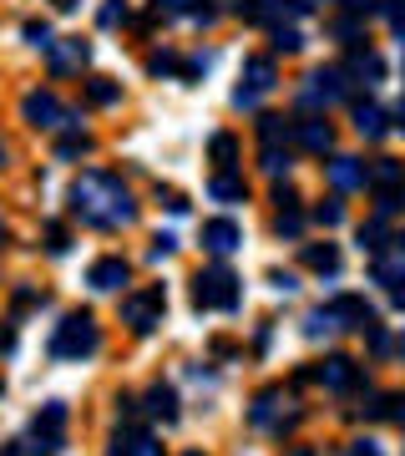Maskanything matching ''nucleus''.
Listing matches in <instances>:
<instances>
[{"mask_svg":"<svg viewBox=\"0 0 405 456\" xmlns=\"http://www.w3.org/2000/svg\"><path fill=\"white\" fill-rule=\"evenodd\" d=\"M71 218H81L86 228H101V233H117V228L137 224V203H132L127 183L112 173H81L71 183Z\"/></svg>","mask_w":405,"mask_h":456,"instance_id":"f257e3e1","label":"nucleus"},{"mask_svg":"<svg viewBox=\"0 0 405 456\" xmlns=\"http://www.w3.org/2000/svg\"><path fill=\"white\" fill-rule=\"evenodd\" d=\"M248 421L259 426L263 436H289L294 426L304 421V406H299V395H294V391H284V386H269V391L254 395Z\"/></svg>","mask_w":405,"mask_h":456,"instance_id":"f03ea898","label":"nucleus"},{"mask_svg":"<svg viewBox=\"0 0 405 456\" xmlns=\"http://www.w3.org/2000/svg\"><path fill=\"white\" fill-rule=\"evenodd\" d=\"M193 305L198 310H239L243 305V279L228 269V264H208L193 274Z\"/></svg>","mask_w":405,"mask_h":456,"instance_id":"7ed1b4c3","label":"nucleus"},{"mask_svg":"<svg viewBox=\"0 0 405 456\" xmlns=\"http://www.w3.org/2000/svg\"><path fill=\"white\" fill-rule=\"evenodd\" d=\"M101 350V325L92 320L86 310L66 314L61 325H56V335H51V360H86Z\"/></svg>","mask_w":405,"mask_h":456,"instance_id":"20e7f679","label":"nucleus"},{"mask_svg":"<svg viewBox=\"0 0 405 456\" xmlns=\"http://www.w3.org/2000/svg\"><path fill=\"white\" fill-rule=\"evenodd\" d=\"M61 446H66V401H46L26 426L20 456H56Z\"/></svg>","mask_w":405,"mask_h":456,"instance_id":"39448f33","label":"nucleus"},{"mask_svg":"<svg viewBox=\"0 0 405 456\" xmlns=\"http://www.w3.org/2000/svg\"><path fill=\"white\" fill-rule=\"evenodd\" d=\"M162 314H167V289H162V284H147V289L122 299V325H127L132 335H152V330L162 325Z\"/></svg>","mask_w":405,"mask_h":456,"instance_id":"423d86ee","label":"nucleus"},{"mask_svg":"<svg viewBox=\"0 0 405 456\" xmlns=\"http://www.w3.org/2000/svg\"><path fill=\"white\" fill-rule=\"evenodd\" d=\"M20 117H26L36 132H61V127L77 122V112H71L56 92H26V97H20Z\"/></svg>","mask_w":405,"mask_h":456,"instance_id":"0eeeda50","label":"nucleus"},{"mask_svg":"<svg viewBox=\"0 0 405 456\" xmlns=\"http://www.w3.org/2000/svg\"><path fill=\"white\" fill-rule=\"evenodd\" d=\"M370 279H375V284H385L390 299L401 305V299H405V294H401V284H405V239L390 233L385 244L375 248V254H370Z\"/></svg>","mask_w":405,"mask_h":456,"instance_id":"6e6552de","label":"nucleus"},{"mask_svg":"<svg viewBox=\"0 0 405 456\" xmlns=\"http://www.w3.org/2000/svg\"><path fill=\"white\" fill-rule=\"evenodd\" d=\"M274 86H279L274 61H269V56H248V61H243V82L233 86V107L248 112V107H259V97H269Z\"/></svg>","mask_w":405,"mask_h":456,"instance_id":"1a4fd4ad","label":"nucleus"},{"mask_svg":"<svg viewBox=\"0 0 405 456\" xmlns=\"http://www.w3.org/2000/svg\"><path fill=\"white\" fill-rule=\"evenodd\" d=\"M350 97V77H344L340 66H320V71H309L304 86H299V102L304 107H335V102Z\"/></svg>","mask_w":405,"mask_h":456,"instance_id":"9d476101","label":"nucleus"},{"mask_svg":"<svg viewBox=\"0 0 405 456\" xmlns=\"http://www.w3.org/2000/svg\"><path fill=\"white\" fill-rule=\"evenodd\" d=\"M314 0H239V16L248 26H284L289 16H304Z\"/></svg>","mask_w":405,"mask_h":456,"instance_id":"9b49d317","label":"nucleus"},{"mask_svg":"<svg viewBox=\"0 0 405 456\" xmlns=\"http://www.w3.org/2000/svg\"><path fill=\"white\" fill-rule=\"evenodd\" d=\"M86 61H92V41H81V36H51L46 66L56 77H71V71H81Z\"/></svg>","mask_w":405,"mask_h":456,"instance_id":"f8f14e48","label":"nucleus"},{"mask_svg":"<svg viewBox=\"0 0 405 456\" xmlns=\"http://www.w3.org/2000/svg\"><path fill=\"white\" fill-rule=\"evenodd\" d=\"M304 380H320L324 391H355L360 380H365V370H360V360H350V355H329L324 365H314Z\"/></svg>","mask_w":405,"mask_h":456,"instance_id":"ddd939ff","label":"nucleus"},{"mask_svg":"<svg viewBox=\"0 0 405 456\" xmlns=\"http://www.w3.org/2000/svg\"><path fill=\"white\" fill-rule=\"evenodd\" d=\"M112 456H162V446H158V436H152L147 426L117 421V431H112Z\"/></svg>","mask_w":405,"mask_h":456,"instance_id":"4468645a","label":"nucleus"},{"mask_svg":"<svg viewBox=\"0 0 405 456\" xmlns=\"http://www.w3.org/2000/svg\"><path fill=\"white\" fill-rule=\"evenodd\" d=\"M340 71L350 77V82H365V86L385 82V61H380V51H370L365 41H355V46H350V56H344Z\"/></svg>","mask_w":405,"mask_h":456,"instance_id":"2eb2a0df","label":"nucleus"},{"mask_svg":"<svg viewBox=\"0 0 405 456\" xmlns=\"http://www.w3.org/2000/svg\"><path fill=\"white\" fill-rule=\"evenodd\" d=\"M395 117L401 112H385L380 102H355V132L365 137V142H380V137H390V127H395Z\"/></svg>","mask_w":405,"mask_h":456,"instance_id":"dca6fc26","label":"nucleus"},{"mask_svg":"<svg viewBox=\"0 0 405 456\" xmlns=\"http://www.w3.org/2000/svg\"><path fill=\"white\" fill-rule=\"evenodd\" d=\"M324 178H329L335 193H355V188L370 183V163H360V158H329L324 163Z\"/></svg>","mask_w":405,"mask_h":456,"instance_id":"f3484780","label":"nucleus"},{"mask_svg":"<svg viewBox=\"0 0 405 456\" xmlns=\"http://www.w3.org/2000/svg\"><path fill=\"white\" fill-rule=\"evenodd\" d=\"M239 244H243V228L233 224V218H208V224H203V248H208L213 259H228Z\"/></svg>","mask_w":405,"mask_h":456,"instance_id":"a211bd4d","label":"nucleus"},{"mask_svg":"<svg viewBox=\"0 0 405 456\" xmlns=\"http://www.w3.org/2000/svg\"><path fill=\"white\" fill-rule=\"evenodd\" d=\"M294 142L314 158H324V152H335V127L324 117H304V122H294Z\"/></svg>","mask_w":405,"mask_h":456,"instance_id":"6ab92c4d","label":"nucleus"},{"mask_svg":"<svg viewBox=\"0 0 405 456\" xmlns=\"http://www.w3.org/2000/svg\"><path fill=\"white\" fill-rule=\"evenodd\" d=\"M127 279H132V264H127V259H117V254H107V259H97V264H92V274H86V284H92L97 294H117L122 284H127Z\"/></svg>","mask_w":405,"mask_h":456,"instance_id":"aec40b11","label":"nucleus"},{"mask_svg":"<svg viewBox=\"0 0 405 456\" xmlns=\"http://www.w3.org/2000/svg\"><path fill=\"white\" fill-rule=\"evenodd\" d=\"M329 310H335V320H340V330H365L375 325V310L360 299V294H340V299H329Z\"/></svg>","mask_w":405,"mask_h":456,"instance_id":"412c9836","label":"nucleus"},{"mask_svg":"<svg viewBox=\"0 0 405 456\" xmlns=\"http://www.w3.org/2000/svg\"><path fill=\"white\" fill-rule=\"evenodd\" d=\"M147 416H152V421H162V426H173L182 416L178 411V391H173V386H152V391H147Z\"/></svg>","mask_w":405,"mask_h":456,"instance_id":"4be33fe9","label":"nucleus"},{"mask_svg":"<svg viewBox=\"0 0 405 456\" xmlns=\"http://www.w3.org/2000/svg\"><path fill=\"white\" fill-rule=\"evenodd\" d=\"M299 259H304L314 274H340V248L335 244H304L299 248Z\"/></svg>","mask_w":405,"mask_h":456,"instance_id":"5701e85b","label":"nucleus"},{"mask_svg":"<svg viewBox=\"0 0 405 456\" xmlns=\"http://www.w3.org/2000/svg\"><path fill=\"white\" fill-rule=\"evenodd\" d=\"M365 188H375V193H401V163L395 158H375Z\"/></svg>","mask_w":405,"mask_h":456,"instance_id":"b1692460","label":"nucleus"},{"mask_svg":"<svg viewBox=\"0 0 405 456\" xmlns=\"http://www.w3.org/2000/svg\"><path fill=\"white\" fill-rule=\"evenodd\" d=\"M335 335H340V320H335L329 305H320V310L304 314V340H335Z\"/></svg>","mask_w":405,"mask_h":456,"instance_id":"393cba45","label":"nucleus"},{"mask_svg":"<svg viewBox=\"0 0 405 456\" xmlns=\"http://www.w3.org/2000/svg\"><path fill=\"white\" fill-rule=\"evenodd\" d=\"M259 142L263 147H289L294 142V122H284L279 112H263L259 117Z\"/></svg>","mask_w":405,"mask_h":456,"instance_id":"a878e982","label":"nucleus"},{"mask_svg":"<svg viewBox=\"0 0 405 456\" xmlns=\"http://www.w3.org/2000/svg\"><path fill=\"white\" fill-rule=\"evenodd\" d=\"M208 198H218V203H243V198H248V183L239 178V173H218V178L208 183Z\"/></svg>","mask_w":405,"mask_h":456,"instance_id":"bb28decb","label":"nucleus"},{"mask_svg":"<svg viewBox=\"0 0 405 456\" xmlns=\"http://www.w3.org/2000/svg\"><path fill=\"white\" fill-rule=\"evenodd\" d=\"M92 132H81V122H71V127H66V137L61 142H56V158H61V163H71V158H86V152H92Z\"/></svg>","mask_w":405,"mask_h":456,"instance_id":"cd10ccee","label":"nucleus"},{"mask_svg":"<svg viewBox=\"0 0 405 456\" xmlns=\"http://www.w3.org/2000/svg\"><path fill=\"white\" fill-rule=\"evenodd\" d=\"M405 401L401 395H370V406H365V421H401L405 416Z\"/></svg>","mask_w":405,"mask_h":456,"instance_id":"c85d7f7f","label":"nucleus"},{"mask_svg":"<svg viewBox=\"0 0 405 456\" xmlns=\"http://www.w3.org/2000/svg\"><path fill=\"white\" fill-rule=\"evenodd\" d=\"M208 152H213V163L218 167H233V158H239V137H233V132H218V137L208 142Z\"/></svg>","mask_w":405,"mask_h":456,"instance_id":"c756f323","label":"nucleus"},{"mask_svg":"<svg viewBox=\"0 0 405 456\" xmlns=\"http://www.w3.org/2000/svg\"><path fill=\"white\" fill-rule=\"evenodd\" d=\"M385 224H390V218H370V224H360V248H365V254H375V248L390 239Z\"/></svg>","mask_w":405,"mask_h":456,"instance_id":"7c9ffc66","label":"nucleus"},{"mask_svg":"<svg viewBox=\"0 0 405 456\" xmlns=\"http://www.w3.org/2000/svg\"><path fill=\"white\" fill-rule=\"evenodd\" d=\"M86 97L97 102V107H112V102H122V86L107 82V77H92V82H86Z\"/></svg>","mask_w":405,"mask_h":456,"instance_id":"2f4dec72","label":"nucleus"},{"mask_svg":"<svg viewBox=\"0 0 405 456\" xmlns=\"http://www.w3.org/2000/svg\"><path fill=\"white\" fill-rule=\"evenodd\" d=\"M314 224H320V228H340L344 224V203H340V198H324L320 208H314Z\"/></svg>","mask_w":405,"mask_h":456,"instance_id":"473e14b6","label":"nucleus"},{"mask_svg":"<svg viewBox=\"0 0 405 456\" xmlns=\"http://www.w3.org/2000/svg\"><path fill=\"white\" fill-rule=\"evenodd\" d=\"M274 228L284 233V239H299V233H304V213H299V208H279Z\"/></svg>","mask_w":405,"mask_h":456,"instance_id":"72a5a7b5","label":"nucleus"},{"mask_svg":"<svg viewBox=\"0 0 405 456\" xmlns=\"http://www.w3.org/2000/svg\"><path fill=\"white\" fill-rule=\"evenodd\" d=\"M299 46H304V36L294 31V26H274V51L279 56H294Z\"/></svg>","mask_w":405,"mask_h":456,"instance_id":"f704fd0d","label":"nucleus"},{"mask_svg":"<svg viewBox=\"0 0 405 456\" xmlns=\"http://www.w3.org/2000/svg\"><path fill=\"white\" fill-rule=\"evenodd\" d=\"M178 56H173V51H152V56H147V71H152V77H173V71H178Z\"/></svg>","mask_w":405,"mask_h":456,"instance_id":"c9c22d12","label":"nucleus"},{"mask_svg":"<svg viewBox=\"0 0 405 456\" xmlns=\"http://www.w3.org/2000/svg\"><path fill=\"white\" fill-rule=\"evenodd\" d=\"M263 173H289V147H263Z\"/></svg>","mask_w":405,"mask_h":456,"instance_id":"e433bc0d","label":"nucleus"},{"mask_svg":"<svg viewBox=\"0 0 405 456\" xmlns=\"http://www.w3.org/2000/svg\"><path fill=\"white\" fill-rule=\"evenodd\" d=\"M71 248V233L61 224H46V254H66Z\"/></svg>","mask_w":405,"mask_h":456,"instance_id":"4c0bfd02","label":"nucleus"},{"mask_svg":"<svg viewBox=\"0 0 405 456\" xmlns=\"http://www.w3.org/2000/svg\"><path fill=\"white\" fill-rule=\"evenodd\" d=\"M26 41H31L36 51H46L51 46V26L46 20H26Z\"/></svg>","mask_w":405,"mask_h":456,"instance_id":"58836bf2","label":"nucleus"},{"mask_svg":"<svg viewBox=\"0 0 405 456\" xmlns=\"http://www.w3.org/2000/svg\"><path fill=\"white\" fill-rule=\"evenodd\" d=\"M365 335H370V355H375V360L390 355V335H385V325H380V320H375V325L365 330Z\"/></svg>","mask_w":405,"mask_h":456,"instance_id":"ea45409f","label":"nucleus"},{"mask_svg":"<svg viewBox=\"0 0 405 456\" xmlns=\"http://www.w3.org/2000/svg\"><path fill=\"white\" fill-rule=\"evenodd\" d=\"M97 20H101V26H122V20H127V0H107Z\"/></svg>","mask_w":405,"mask_h":456,"instance_id":"a19ab883","label":"nucleus"},{"mask_svg":"<svg viewBox=\"0 0 405 456\" xmlns=\"http://www.w3.org/2000/svg\"><path fill=\"white\" fill-rule=\"evenodd\" d=\"M401 213V193H375V218H395Z\"/></svg>","mask_w":405,"mask_h":456,"instance_id":"79ce46f5","label":"nucleus"},{"mask_svg":"<svg viewBox=\"0 0 405 456\" xmlns=\"http://www.w3.org/2000/svg\"><path fill=\"white\" fill-rule=\"evenodd\" d=\"M152 16H188V0H152Z\"/></svg>","mask_w":405,"mask_h":456,"instance_id":"37998d69","label":"nucleus"},{"mask_svg":"<svg viewBox=\"0 0 405 456\" xmlns=\"http://www.w3.org/2000/svg\"><path fill=\"white\" fill-rule=\"evenodd\" d=\"M178 71L188 77V82H193V77H203V71H208V51H198V56H188V61H182Z\"/></svg>","mask_w":405,"mask_h":456,"instance_id":"c03bdc74","label":"nucleus"},{"mask_svg":"<svg viewBox=\"0 0 405 456\" xmlns=\"http://www.w3.org/2000/svg\"><path fill=\"white\" fill-rule=\"evenodd\" d=\"M350 456H385V446L370 436H360V441H350Z\"/></svg>","mask_w":405,"mask_h":456,"instance_id":"a18cd8bd","label":"nucleus"},{"mask_svg":"<svg viewBox=\"0 0 405 456\" xmlns=\"http://www.w3.org/2000/svg\"><path fill=\"white\" fill-rule=\"evenodd\" d=\"M36 305H46L41 289H16V310H36Z\"/></svg>","mask_w":405,"mask_h":456,"instance_id":"49530a36","label":"nucleus"},{"mask_svg":"<svg viewBox=\"0 0 405 456\" xmlns=\"http://www.w3.org/2000/svg\"><path fill=\"white\" fill-rule=\"evenodd\" d=\"M173 248H178V239H173V233H158V239H152V259H167Z\"/></svg>","mask_w":405,"mask_h":456,"instance_id":"de8ad7c7","label":"nucleus"},{"mask_svg":"<svg viewBox=\"0 0 405 456\" xmlns=\"http://www.w3.org/2000/svg\"><path fill=\"white\" fill-rule=\"evenodd\" d=\"M274 203H279V208H299V193H294L289 183H279V188H274Z\"/></svg>","mask_w":405,"mask_h":456,"instance_id":"09e8293b","label":"nucleus"},{"mask_svg":"<svg viewBox=\"0 0 405 456\" xmlns=\"http://www.w3.org/2000/svg\"><path fill=\"white\" fill-rule=\"evenodd\" d=\"M158 198L167 203V213H188V198H182V193H173V188H167V193L158 188Z\"/></svg>","mask_w":405,"mask_h":456,"instance_id":"8fccbe9b","label":"nucleus"},{"mask_svg":"<svg viewBox=\"0 0 405 456\" xmlns=\"http://www.w3.org/2000/svg\"><path fill=\"white\" fill-rule=\"evenodd\" d=\"M188 16H193L198 26H213V20H218V11H213V5H188Z\"/></svg>","mask_w":405,"mask_h":456,"instance_id":"3c124183","label":"nucleus"},{"mask_svg":"<svg viewBox=\"0 0 405 456\" xmlns=\"http://www.w3.org/2000/svg\"><path fill=\"white\" fill-rule=\"evenodd\" d=\"M284 456H329V452H324V446H289Z\"/></svg>","mask_w":405,"mask_h":456,"instance_id":"603ef678","label":"nucleus"},{"mask_svg":"<svg viewBox=\"0 0 405 456\" xmlns=\"http://www.w3.org/2000/svg\"><path fill=\"white\" fill-rule=\"evenodd\" d=\"M5 350H16V330H11V325L0 330V355H5Z\"/></svg>","mask_w":405,"mask_h":456,"instance_id":"864d4df0","label":"nucleus"},{"mask_svg":"<svg viewBox=\"0 0 405 456\" xmlns=\"http://www.w3.org/2000/svg\"><path fill=\"white\" fill-rule=\"evenodd\" d=\"M274 284H279L284 294H294V289H299V279H294V274H274Z\"/></svg>","mask_w":405,"mask_h":456,"instance_id":"5fc2aeb1","label":"nucleus"},{"mask_svg":"<svg viewBox=\"0 0 405 456\" xmlns=\"http://www.w3.org/2000/svg\"><path fill=\"white\" fill-rule=\"evenodd\" d=\"M81 0H56V11H77Z\"/></svg>","mask_w":405,"mask_h":456,"instance_id":"6e6d98bb","label":"nucleus"},{"mask_svg":"<svg viewBox=\"0 0 405 456\" xmlns=\"http://www.w3.org/2000/svg\"><path fill=\"white\" fill-rule=\"evenodd\" d=\"M0 456H20V441H11V446H5V452H0Z\"/></svg>","mask_w":405,"mask_h":456,"instance_id":"4d7b16f0","label":"nucleus"},{"mask_svg":"<svg viewBox=\"0 0 405 456\" xmlns=\"http://www.w3.org/2000/svg\"><path fill=\"white\" fill-rule=\"evenodd\" d=\"M5 239H11V233H5V224H0V248H5Z\"/></svg>","mask_w":405,"mask_h":456,"instance_id":"13d9d810","label":"nucleus"},{"mask_svg":"<svg viewBox=\"0 0 405 456\" xmlns=\"http://www.w3.org/2000/svg\"><path fill=\"white\" fill-rule=\"evenodd\" d=\"M0 167H5V147H0Z\"/></svg>","mask_w":405,"mask_h":456,"instance_id":"bf43d9fd","label":"nucleus"},{"mask_svg":"<svg viewBox=\"0 0 405 456\" xmlns=\"http://www.w3.org/2000/svg\"><path fill=\"white\" fill-rule=\"evenodd\" d=\"M188 456H198V452H188Z\"/></svg>","mask_w":405,"mask_h":456,"instance_id":"052dcab7","label":"nucleus"},{"mask_svg":"<svg viewBox=\"0 0 405 456\" xmlns=\"http://www.w3.org/2000/svg\"><path fill=\"white\" fill-rule=\"evenodd\" d=\"M0 391H5V386H0Z\"/></svg>","mask_w":405,"mask_h":456,"instance_id":"680f3d73","label":"nucleus"}]
</instances>
